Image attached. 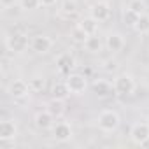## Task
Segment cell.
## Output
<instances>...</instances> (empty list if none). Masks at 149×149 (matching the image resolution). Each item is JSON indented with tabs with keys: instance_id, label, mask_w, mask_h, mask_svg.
I'll use <instances>...</instances> for the list:
<instances>
[{
	"instance_id": "44dd1931",
	"label": "cell",
	"mask_w": 149,
	"mask_h": 149,
	"mask_svg": "<svg viewBox=\"0 0 149 149\" xmlns=\"http://www.w3.org/2000/svg\"><path fill=\"white\" fill-rule=\"evenodd\" d=\"M121 18H123V23H125V25L133 26V25H135V21H137V18H139V14H137V13H133L132 9H128V7H126V9L123 11V16H121Z\"/></svg>"
},
{
	"instance_id": "30bf717a",
	"label": "cell",
	"mask_w": 149,
	"mask_h": 149,
	"mask_svg": "<svg viewBox=\"0 0 149 149\" xmlns=\"http://www.w3.org/2000/svg\"><path fill=\"white\" fill-rule=\"evenodd\" d=\"M56 67H58L60 72L70 74V70L76 67V58H74V54H70V53H61L56 58Z\"/></svg>"
},
{
	"instance_id": "9c48e42d",
	"label": "cell",
	"mask_w": 149,
	"mask_h": 149,
	"mask_svg": "<svg viewBox=\"0 0 149 149\" xmlns=\"http://www.w3.org/2000/svg\"><path fill=\"white\" fill-rule=\"evenodd\" d=\"M53 137L58 142H67L72 139V128L68 123H56L53 125Z\"/></svg>"
},
{
	"instance_id": "7402d4cb",
	"label": "cell",
	"mask_w": 149,
	"mask_h": 149,
	"mask_svg": "<svg viewBox=\"0 0 149 149\" xmlns=\"http://www.w3.org/2000/svg\"><path fill=\"white\" fill-rule=\"evenodd\" d=\"M128 9H132L137 14H144L146 13V4H144V0H130Z\"/></svg>"
},
{
	"instance_id": "603a6c76",
	"label": "cell",
	"mask_w": 149,
	"mask_h": 149,
	"mask_svg": "<svg viewBox=\"0 0 149 149\" xmlns=\"http://www.w3.org/2000/svg\"><path fill=\"white\" fill-rule=\"evenodd\" d=\"M19 6L23 11H35L40 4V0H19Z\"/></svg>"
},
{
	"instance_id": "d4e9b609",
	"label": "cell",
	"mask_w": 149,
	"mask_h": 149,
	"mask_svg": "<svg viewBox=\"0 0 149 149\" xmlns=\"http://www.w3.org/2000/svg\"><path fill=\"white\" fill-rule=\"evenodd\" d=\"M76 11H77V6H76V2H74V0H67V2L63 4V13L74 14Z\"/></svg>"
},
{
	"instance_id": "7a4b0ae2",
	"label": "cell",
	"mask_w": 149,
	"mask_h": 149,
	"mask_svg": "<svg viewBox=\"0 0 149 149\" xmlns=\"http://www.w3.org/2000/svg\"><path fill=\"white\" fill-rule=\"evenodd\" d=\"M6 47L11 53H23L28 47V37L21 32H14L9 37H6Z\"/></svg>"
},
{
	"instance_id": "ffe728a7",
	"label": "cell",
	"mask_w": 149,
	"mask_h": 149,
	"mask_svg": "<svg viewBox=\"0 0 149 149\" xmlns=\"http://www.w3.org/2000/svg\"><path fill=\"white\" fill-rule=\"evenodd\" d=\"M72 39L76 40V42H79V44H84L86 39H88V33L77 25V26H74V28H72Z\"/></svg>"
},
{
	"instance_id": "8fae6325",
	"label": "cell",
	"mask_w": 149,
	"mask_h": 149,
	"mask_svg": "<svg viewBox=\"0 0 149 149\" xmlns=\"http://www.w3.org/2000/svg\"><path fill=\"white\" fill-rule=\"evenodd\" d=\"M91 88H93V93H95L98 98H107V97L112 95V91H114V84H111L109 81H104V79H97Z\"/></svg>"
},
{
	"instance_id": "3957f363",
	"label": "cell",
	"mask_w": 149,
	"mask_h": 149,
	"mask_svg": "<svg viewBox=\"0 0 149 149\" xmlns=\"http://www.w3.org/2000/svg\"><path fill=\"white\" fill-rule=\"evenodd\" d=\"M119 123H121V119H119L118 112H114V111H104L98 116V126L104 132H114V130H118Z\"/></svg>"
},
{
	"instance_id": "2e32d148",
	"label": "cell",
	"mask_w": 149,
	"mask_h": 149,
	"mask_svg": "<svg viewBox=\"0 0 149 149\" xmlns=\"http://www.w3.org/2000/svg\"><path fill=\"white\" fill-rule=\"evenodd\" d=\"M102 39L100 37H97V33L95 35H88V39H86V42H84V47H86V51H90V53H100L102 51Z\"/></svg>"
},
{
	"instance_id": "ba28073f",
	"label": "cell",
	"mask_w": 149,
	"mask_h": 149,
	"mask_svg": "<svg viewBox=\"0 0 149 149\" xmlns=\"http://www.w3.org/2000/svg\"><path fill=\"white\" fill-rule=\"evenodd\" d=\"M30 91V84H26L23 79H16L9 86V95L13 98H25Z\"/></svg>"
},
{
	"instance_id": "83f0119b",
	"label": "cell",
	"mask_w": 149,
	"mask_h": 149,
	"mask_svg": "<svg viewBox=\"0 0 149 149\" xmlns=\"http://www.w3.org/2000/svg\"><path fill=\"white\" fill-rule=\"evenodd\" d=\"M147 125H149V118H147Z\"/></svg>"
},
{
	"instance_id": "ac0fdd59",
	"label": "cell",
	"mask_w": 149,
	"mask_h": 149,
	"mask_svg": "<svg viewBox=\"0 0 149 149\" xmlns=\"http://www.w3.org/2000/svg\"><path fill=\"white\" fill-rule=\"evenodd\" d=\"M132 28H133L137 33H147V32H149V14H147V13L139 14L137 21H135V25H133Z\"/></svg>"
},
{
	"instance_id": "5bb4252c",
	"label": "cell",
	"mask_w": 149,
	"mask_h": 149,
	"mask_svg": "<svg viewBox=\"0 0 149 149\" xmlns=\"http://www.w3.org/2000/svg\"><path fill=\"white\" fill-rule=\"evenodd\" d=\"M105 46L111 53H119L125 46V39H123L121 33H109L107 40H105Z\"/></svg>"
},
{
	"instance_id": "4fadbf2b",
	"label": "cell",
	"mask_w": 149,
	"mask_h": 149,
	"mask_svg": "<svg viewBox=\"0 0 149 149\" xmlns=\"http://www.w3.org/2000/svg\"><path fill=\"white\" fill-rule=\"evenodd\" d=\"M54 116L49 112V111H40V112H37L35 114V126L39 128V130H49V128H53V125H54Z\"/></svg>"
},
{
	"instance_id": "e0dca14e",
	"label": "cell",
	"mask_w": 149,
	"mask_h": 149,
	"mask_svg": "<svg viewBox=\"0 0 149 149\" xmlns=\"http://www.w3.org/2000/svg\"><path fill=\"white\" fill-rule=\"evenodd\" d=\"M72 95L70 88L67 86V83H56L53 86V98H60V100H65Z\"/></svg>"
},
{
	"instance_id": "6da1fadb",
	"label": "cell",
	"mask_w": 149,
	"mask_h": 149,
	"mask_svg": "<svg viewBox=\"0 0 149 149\" xmlns=\"http://www.w3.org/2000/svg\"><path fill=\"white\" fill-rule=\"evenodd\" d=\"M135 91V81L132 76L128 74H121L114 79V93L116 95H121V97H126V95H132Z\"/></svg>"
},
{
	"instance_id": "4316f807",
	"label": "cell",
	"mask_w": 149,
	"mask_h": 149,
	"mask_svg": "<svg viewBox=\"0 0 149 149\" xmlns=\"http://www.w3.org/2000/svg\"><path fill=\"white\" fill-rule=\"evenodd\" d=\"M40 4L46 6V7H49V6H54L56 4V0H40Z\"/></svg>"
},
{
	"instance_id": "d6986e66",
	"label": "cell",
	"mask_w": 149,
	"mask_h": 149,
	"mask_svg": "<svg viewBox=\"0 0 149 149\" xmlns=\"http://www.w3.org/2000/svg\"><path fill=\"white\" fill-rule=\"evenodd\" d=\"M47 111L54 116V118H60V116H63V112H65V105H63V100H60V98H53L49 104H47Z\"/></svg>"
},
{
	"instance_id": "277c9868",
	"label": "cell",
	"mask_w": 149,
	"mask_h": 149,
	"mask_svg": "<svg viewBox=\"0 0 149 149\" xmlns=\"http://www.w3.org/2000/svg\"><path fill=\"white\" fill-rule=\"evenodd\" d=\"M67 86L70 88L72 95H83L88 88V79L83 74H68L67 76Z\"/></svg>"
},
{
	"instance_id": "9a60e30c",
	"label": "cell",
	"mask_w": 149,
	"mask_h": 149,
	"mask_svg": "<svg viewBox=\"0 0 149 149\" xmlns=\"http://www.w3.org/2000/svg\"><path fill=\"white\" fill-rule=\"evenodd\" d=\"M98 23H100V21H97L93 16H84V18L79 21V26H81L88 35H95L97 30H98Z\"/></svg>"
},
{
	"instance_id": "5b68a950",
	"label": "cell",
	"mask_w": 149,
	"mask_h": 149,
	"mask_svg": "<svg viewBox=\"0 0 149 149\" xmlns=\"http://www.w3.org/2000/svg\"><path fill=\"white\" fill-rule=\"evenodd\" d=\"M130 137L139 146H142L144 142H147L149 140V125H147V121L146 123H135L132 126V130H130Z\"/></svg>"
},
{
	"instance_id": "cb8c5ba5",
	"label": "cell",
	"mask_w": 149,
	"mask_h": 149,
	"mask_svg": "<svg viewBox=\"0 0 149 149\" xmlns=\"http://www.w3.org/2000/svg\"><path fill=\"white\" fill-rule=\"evenodd\" d=\"M30 90H33V91H42V90H44V79H42V77H32V79H30Z\"/></svg>"
},
{
	"instance_id": "8992f818",
	"label": "cell",
	"mask_w": 149,
	"mask_h": 149,
	"mask_svg": "<svg viewBox=\"0 0 149 149\" xmlns=\"http://www.w3.org/2000/svg\"><path fill=\"white\" fill-rule=\"evenodd\" d=\"M30 47L33 53H39V54H44V53H49V49L53 47V39H49L47 35H35L32 40H30Z\"/></svg>"
},
{
	"instance_id": "7c38bea8",
	"label": "cell",
	"mask_w": 149,
	"mask_h": 149,
	"mask_svg": "<svg viewBox=\"0 0 149 149\" xmlns=\"http://www.w3.org/2000/svg\"><path fill=\"white\" fill-rule=\"evenodd\" d=\"M18 135V126L14 121L7 119L0 123V140H13Z\"/></svg>"
},
{
	"instance_id": "52a82bcc",
	"label": "cell",
	"mask_w": 149,
	"mask_h": 149,
	"mask_svg": "<svg viewBox=\"0 0 149 149\" xmlns=\"http://www.w3.org/2000/svg\"><path fill=\"white\" fill-rule=\"evenodd\" d=\"M90 16H93L97 21H107L111 18V6L107 2H95L90 7Z\"/></svg>"
},
{
	"instance_id": "484cf974",
	"label": "cell",
	"mask_w": 149,
	"mask_h": 149,
	"mask_svg": "<svg viewBox=\"0 0 149 149\" xmlns=\"http://www.w3.org/2000/svg\"><path fill=\"white\" fill-rule=\"evenodd\" d=\"M0 4H2L4 9H9V7H13L16 4V0H0Z\"/></svg>"
}]
</instances>
